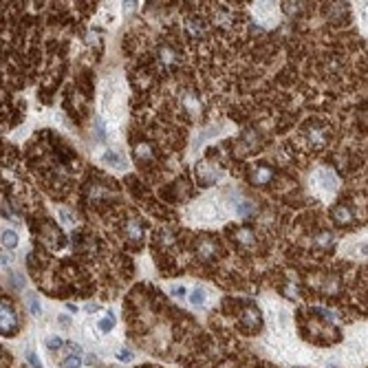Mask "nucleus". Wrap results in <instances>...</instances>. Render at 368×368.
Instances as JSON below:
<instances>
[{
	"instance_id": "1",
	"label": "nucleus",
	"mask_w": 368,
	"mask_h": 368,
	"mask_svg": "<svg viewBox=\"0 0 368 368\" xmlns=\"http://www.w3.org/2000/svg\"><path fill=\"white\" fill-rule=\"evenodd\" d=\"M18 316L16 311H13V306L9 300H3L0 302V331H3V335H13V333H18Z\"/></svg>"
},
{
	"instance_id": "2",
	"label": "nucleus",
	"mask_w": 368,
	"mask_h": 368,
	"mask_svg": "<svg viewBox=\"0 0 368 368\" xmlns=\"http://www.w3.org/2000/svg\"><path fill=\"white\" fill-rule=\"evenodd\" d=\"M82 349L77 344H66V355L60 359V368H79L82 366Z\"/></svg>"
},
{
	"instance_id": "3",
	"label": "nucleus",
	"mask_w": 368,
	"mask_h": 368,
	"mask_svg": "<svg viewBox=\"0 0 368 368\" xmlns=\"http://www.w3.org/2000/svg\"><path fill=\"white\" fill-rule=\"evenodd\" d=\"M304 135H306L309 146H313V148H320V146L326 144V128L324 126H309Z\"/></svg>"
},
{
	"instance_id": "4",
	"label": "nucleus",
	"mask_w": 368,
	"mask_h": 368,
	"mask_svg": "<svg viewBox=\"0 0 368 368\" xmlns=\"http://www.w3.org/2000/svg\"><path fill=\"white\" fill-rule=\"evenodd\" d=\"M271 177H273V170L269 168V165H253V170H251V181L256 183V185L267 183Z\"/></svg>"
},
{
	"instance_id": "5",
	"label": "nucleus",
	"mask_w": 368,
	"mask_h": 368,
	"mask_svg": "<svg viewBox=\"0 0 368 368\" xmlns=\"http://www.w3.org/2000/svg\"><path fill=\"white\" fill-rule=\"evenodd\" d=\"M333 220H335V223H339V225H349L351 220H353V212H351L346 205H339V207H335V210H333Z\"/></svg>"
},
{
	"instance_id": "6",
	"label": "nucleus",
	"mask_w": 368,
	"mask_h": 368,
	"mask_svg": "<svg viewBox=\"0 0 368 368\" xmlns=\"http://www.w3.org/2000/svg\"><path fill=\"white\" fill-rule=\"evenodd\" d=\"M126 234H128L130 240H141V223H139L137 218H128V223H126Z\"/></svg>"
},
{
	"instance_id": "7",
	"label": "nucleus",
	"mask_w": 368,
	"mask_h": 368,
	"mask_svg": "<svg viewBox=\"0 0 368 368\" xmlns=\"http://www.w3.org/2000/svg\"><path fill=\"white\" fill-rule=\"evenodd\" d=\"M24 298H26V306H29V313H31V316H33V318H40V316H42V306H40L36 293H33V291H26Z\"/></svg>"
},
{
	"instance_id": "8",
	"label": "nucleus",
	"mask_w": 368,
	"mask_h": 368,
	"mask_svg": "<svg viewBox=\"0 0 368 368\" xmlns=\"http://www.w3.org/2000/svg\"><path fill=\"white\" fill-rule=\"evenodd\" d=\"M243 322H245L247 326H251L253 331H256L258 324H260V313H258V309H253V306H251V309H247L245 316H243Z\"/></svg>"
},
{
	"instance_id": "9",
	"label": "nucleus",
	"mask_w": 368,
	"mask_h": 368,
	"mask_svg": "<svg viewBox=\"0 0 368 368\" xmlns=\"http://www.w3.org/2000/svg\"><path fill=\"white\" fill-rule=\"evenodd\" d=\"M214 253H216V245H214L212 240H201L199 243V256L201 258H212Z\"/></svg>"
},
{
	"instance_id": "10",
	"label": "nucleus",
	"mask_w": 368,
	"mask_h": 368,
	"mask_svg": "<svg viewBox=\"0 0 368 368\" xmlns=\"http://www.w3.org/2000/svg\"><path fill=\"white\" fill-rule=\"evenodd\" d=\"M190 304L194 306H203L205 304V289L203 287H194L190 291Z\"/></svg>"
},
{
	"instance_id": "11",
	"label": "nucleus",
	"mask_w": 368,
	"mask_h": 368,
	"mask_svg": "<svg viewBox=\"0 0 368 368\" xmlns=\"http://www.w3.org/2000/svg\"><path fill=\"white\" fill-rule=\"evenodd\" d=\"M18 245V234L13 230H3V247L5 249H13Z\"/></svg>"
},
{
	"instance_id": "12",
	"label": "nucleus",
	"mask_w": 368,
	"mask_h": 368,
	"mask_svg": "<svg viewBox=\"0 0 368 368\" xmlns=\"http://www.w3.org/2000/svg\"><path fill=\"white\" fill-rule=\"evenodd\" d=\"M234 210H236L238 216H249V214L253 212V205H251V201H247V199H238Z\"/></svg>"
},
{
	"instance_id": "13",
	"label": "nucleus",
	"mask_w": 368,
	"mask_h": 368,
	"mask_svg": "<svg viewBox=\"0 0 368 368\" xmlns=\"http://www.w3.org/2000/svg\"><path fill=\"white\" fill-rule=\"evenodd\" d=\"M333 245V234L331 232H320L316 236V247H322V249H329Z\"/></svg>"
},
{
	"instance_id": "14",
	"label": "nucleus",
	"mask_w": 368,
	"mask_h": 368,
	"mask_svg": "<svg viewBox=\"0 0 368 368\" xmlns=\"http://www.w3.org/2000/svg\"><path fill=\"white\" fill-rule=\"evenodd\" d=\"M104 161H106V163H110L112 168H124V161H122V157H119L117 152H112V150H108V152H106V155H104Z\"/></svg>"
},
{
	"instance_id": "15",
	"label": "nucleus",
	"mask_w": 368,
	"mask_h": 368,
	"mask_svg": "<svg viewBox=\"0 0 368 368\" xmlns=\"http://www.w3.org/2000/svg\"><path fill=\"white\" fill-rule=\"evenodd\" d=\"M97 326H99V331H102V333H108V331L112 329V326H115V316H112V313H108V316H104L102 320H99V324H97Z\"/></svg>"
},
{
	"instance_id": "16",
	"label": "nucleus",
	"mask_w": 368,
	"mask_h": 368,
	"mask_svg": "<svg viewBox=\"0 0 368 368\" xmlns=\"http://www.w3.org/2000/svg\"><path fill=\"white\" fill-rule=\"evenodd\" d=\"M236 240H238V243H243V245H247V247L253 245V236H251L249 230H238L236 232Z\"/></svg>"
},
{
	"instance_id": "17",
	"label": "nucleus",
	"mask_w": 368,
	"mask_h": 368,
	"mask_svg": "<svg viewBox=\"0 0 368 368\" xmlns=\"http://www.w3.org/2000/svg\"><path fill=\"white\" fill-rule=\"evenodd\" d=\"M44 346H46L49 351H58V349H62V346H66V344H64L60 337L51 335V337H46V339H44Z\"/></svg>"
},
{
	"instance_id": "18",
	"label": "nucleus",
	"mask_w": 368,
	"mask_h": 368,
	"mask_svg": "<svg viewBox=\"0 0 368 368\" xmlns=\"http://www.w3.org/2000/svg\"><path fill=\"white\" fill-rule=\"evenodd\" d=\"M316 313H318L320 318H326L331 324H335V322H337V316H335L333 311H329V309H316Z\"/></svg>"
},
{
	"instance_id": "19",
	"label": "nucleus",
	"mask_w": 368,
	"mask_h": 368,
	"mask_svg": "<svg viewBox=\"0 0 368 368\" xmlns=\"http://www.w3.org/2000/svg\"><path fill=\"white\" fill-rule=\"evenodd\" d=\"M24 357H26V362H29L33 368H42V362H40L38 355H36L33 351H26V353H24Z\"/></svg>"
},
{
	"instance_id": "20",
	"label": "nucleus",
	"mask_w": 368,
	"mask_h": 368,
	"mask_svg": "<svg viewBox=\"0 0 368 368\" xmlns=\"http://www.w3.org/2000/svg\"><path fill=\"white\" fill-rule=\"evenodd\" d=\"M119 359H122V362H130L132 353H130V351H122V353H119Z\"/></svg>"
},
{
	"instance_id": "21",
	"label": "nucleus",
	"mask_w": 368,
	"mask_h": 368,
	"mask_svg": "<svg viewBox=\"0 0 368 368\" xmlns=\"http://www.w3.org/2000/svg\"><path fill=\"white\" fill-rule=\"evenodd\" d=\"M60 216H62L64 223H73V218H71V214L66 212V210H60Z\"/></svg>"
},
{
	"instance_id": "22",
	"label": "nucleus",
	"mask_w": 368,
	"mask_h": 368,
	"mask_svg": "<svg viewBox=\"0 0 368 368\" xmlns=\"http://www.w3.org/2000/svg\"><path fill=\"white\" fill-rule=\"evenodd\" d=\"M172 296H177V298L181 296V298H183V296H185V289H183V287H181V289H179V287H175V289H172Z\"/></svg>"
},
{
	"instance_id": "23",
	"label": "nucleus",
	"mask_w": 368,
	"mask_h": 368,
	"mask_svg": "<svg viewBox=\"0 0 368 368\" xmlns=\"http://www.w3.org/2000/svg\"><path fill=\"white\" fill-rule=\"evenodd\" d=\"M359 249H362V253H364V256H368V243H364L362 247H359Z\"/></svg>"
},
{
	"instance_id": "24",
	"label": "nucleus",
	"mask_w": 368,
	"mask_h": 368,
	"mask_svg": "<svg viewBox=\"0 0 368 368\" xmlns=\"http://www.w3.org/2000/svg\"><path fill=\"white\" fill-rule=\"evenodd\" d=\"M86 311H89V313H93V311H97V304H89V306H86Z\"/></svg>"
},
{
	"instance_id": "25",
	"label": "nucleus",
	"mask_w": 368,
	"mask_h": 368,
	"mask_svg": "<svg viewBox=\"0 0 368 368\" xmlns=\"http://www.w3.org/2000/svg\"><path fill=\"white\" fill-rule=\"evenodd\" d=\"M60 322H62V326H69V318L62 316V318H60Z\"/></svg>"
}]
</instances>
